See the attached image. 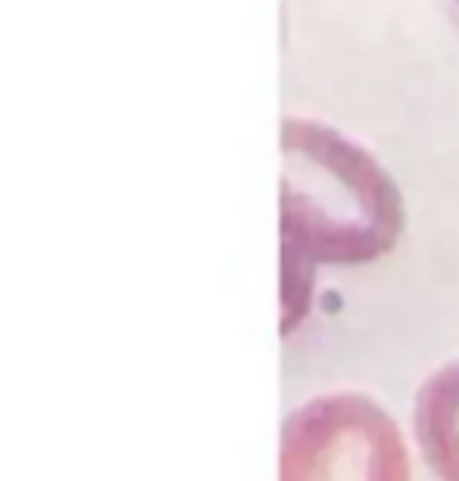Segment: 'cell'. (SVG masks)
<instances>
[{"mask_svg":"<svg viewBox=\"0 0 459 481\" xmlns=\"http://www.w3.org/2000/svg\"><path fill=\"white\" fill-rule=\"evenodd\" d=\"M282 253L316 266H369L403 238L407 203L381 159L319 119L282 122Z\"/></svg>","mask_w":459,"mask_h":481,"instance_id":"6da1fadb","label":"cell"},{"mask_svg":"<svg viewBox=\"0 0 459 481\" xmlns=\"http://www.w3.org/2000/svg\"><path fill=\"white\" fill-rule=\"evenodd\" d=\"M278 481H412L409 447L375 397L316 394L282 422Z\"/></svg>","mask_w":459,"mask_h":481,"instance_id":"7a4b0ae2","label":"cell"},{"mask_svg":"<svg viewBox=\"0 0 459 481\" xmlns=\"http://www.w3.org/2000/svg\"><path fill=\"white\" fill-rule=\"evenodd\" d=\"M412 440L441 481H459V359L435 369L412 400Z\"/></svg>","mask_w":459,"mask_h":481,"instance_id":"3957f363","label":"cell"},{"mask_svg":"<svg viewBox=\"0 0 459 481\" xmlns=\"http://www.w3.org/2000/svg\"><path fill=\"white\" fill-rule=\"evenodd\" d=\"M316 266L282 253V322H278V329L284 338H291L309 319L312 297H316Z\"/></svg>","mask_w":459,"mask_h":481,"instance_id":"277c9868","label":"cell"},{"mask_svg":"<svg viewBox=\"0 0 459 481\" xmlns=\"http://www.w3.org/2000/svg\"><path fill=\"white\" fill-rule=\"evenodd\" d=\"M447 6H450V13H453V19L459 22V0H447Z\"/></svg>","mask_w":459,"mask_h":481,"instance_id":"5b68a950","label":"cell"}]
</instances>
